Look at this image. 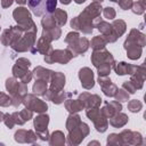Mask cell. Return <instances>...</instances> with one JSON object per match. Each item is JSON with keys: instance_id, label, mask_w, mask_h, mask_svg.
<instances>
[{"instance_id": "9", "label": "cell", "mask_w": 146, "mask_h": 146, "mask_svg": "<svg viewBox=\"0 0 146 146\" xmlns=\"http://www.w3.org/2000/svg\"><path fill=\"white\" fill-rule=\"evenodd\" d=\"M112 1H117V0H112Z\"/></svg>"}, {"instance_id": "8", "label": "cell", "mask_w": 146, "mask_h": 146, "mask_svg": "<svg viewBox=\"0 0 146 146\" xmlns=\"http://www.w3.org/2000/svg\"><path fill=\"white\" fill-rule=\"evenodd\" d=\"M83 1H86V0H75L76 3H81V2H83Z\"/></svg>"}, {"instance_id": "1", "label": "cell", "mask_w": 146, "mask_h": 146, "mask_svg": "<svg viewBox=\"0 0 146 146\" xmlns=\"http://www.w3.org/2000/svg\"><path fill=\"white\" fill-rule=\"evenodd\" d=\"M57 0H27V5L35 16H42L55 11Z\"/></svg>"}, {"instance_id": "2", "label": "cell", "mask_w": 146, "mask_h": 146, "mask_svg": "<svg viewBox=\"0 0 146 146\" xmlns=\"http://www.w3.org/2000/svg\"><path fill=\"white\" fill-rule=\"evenodd\" d=\"M80 79L82 81V84L84 88L89 89L94 86V79H92V72L89 68H83L80 71Z\"/></svg>"}, {"instance_id": "6", "label": "cell", "mask_w": 146, "mask_h": 146, "mask_svg": "<svg viewBox=\"0 0 146 146\" xmlns=\"http://www.w3.org/2000/svg\"><path fill=\"white\" fill-rule=\"evenodd\" d=\"M13 3V0H2V6L3 7H9Z\"/></svg>"}, {"instance_id": "7", "label": "cell", "mask_w": 146, "mask_h": 146, "mask_svg": "<svg viewBox=\"0 0 146 146\" xmlns=\"http://www.w3.org/2000/svg\"><path fill=\"white\" fill-rule=\"evenodd\" d=\"M16 1H17L18 3H25V1H26V0H16Z\"/></svg>"}, {"instance_id": "3", "label": "cell", "mask_w": 146, "mask_h": 146, "mask_svg": "<svg viewBox=\"0 0 146 146\" xmlns=\"http://www.w3.org/2000/svg\"><path fill=\"white\" fill-rule=\"evenodd\" d=\"M129 65H127L125 63H120L119 64V67L116 68V72H117V74H120V75H122V74H128V73H130L129 72Z\"/></svg>"}, {"instance_id": "4", "label": "cell", "mask_w": 146, "mask_h": 146, "mask_svg": "<svg viewBox=\"0 0 146 146\" xmlns=\"http://www.w3.org/2000/svg\"><path fill=\"white\" fill-rule=\"evenodd\" d=\"M140 103L139 102H137V100H133V102H131L130 104H129V107H130V110L132 111V112H138L139 111V108H140Z\"/></svg>"}, {"instance_id": "5", "label": "cell", "mask_w": 146, "mask_h": 146, "mask_svg": "<svg viewBox=\"0 0 146 146\" xmlns=\"http://www.w3.org/2000/svg\"><path fill=\"white\" fill-rule=\"evenodd\" d=\"M114 15H115V13L113 11V8H106V10H105V16L108 18H112V17H114Z\"/></svg>"}]
</instances>
